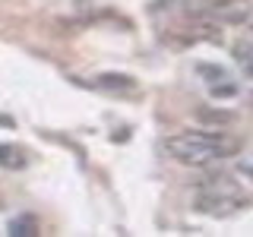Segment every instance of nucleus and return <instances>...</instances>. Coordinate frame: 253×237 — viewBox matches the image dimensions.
I'll list each match as a JSON object with an SVG mask.
<instances>
[{"label": "nucleus", "mask_w": 253, "mask_h": 237, "mask_svg": "<svg viewBox=\"0 0 253 237\" xmlns=\"http://www.w3.org/2000/svg\"><path fill=\"white\" fill-rule=\"evenodd\" d=\"M244 174H253V158H247V161H244Z\"/></svg>", "instance_id": "obj_12"}, {"label": "nucleus", "mask_w": 253, "mask_h": 237, "mask_svg": "<svg viewBox=\"0 0 253 237\" xmlns=\"http://www.w3.org/2000/svg\"><path fill=\"white\" fill-rule=\"evenodd\" d=\"M247 205H250L247 193H231V196L196 193V199H193V209L203 212V215H212V218H231V215H237V212H244Z\"/></svg>", "instance_id": "obj_2"}, {"label": "nucleus", "mask_w": 253, "mask_h": 237, "mask_svg": "<svg viewBox=\"0 0 253 237\" xmlns=\"http://www.w3.org/2000/svg\"><path fill=\"white\" fill-rule=\"evenodd\" d=\"M26 164H29L26 149L13 146V142H0V168H6V171H22Z\"/></svg>", "instance_id": "obj_5"}, {"label": "nucleus", "mask_w": 253, "mask_h": 237, "mask_svg": "<svg viewBox=\"0 0 253 237\" xmlns=\"http://www.w3.org/2000/svg\"><path fill=\"white\" fill-rule=\"evenodd\" d=\"M200 73L206 76V79H212V82H215V79H221L225 73H221V70L215 67V63H206V67H200Z\"/></svg>", "instance_id": "obj_11"}, {"label": "nucleus", "mask_w": 253, "mask_h": 237, "mask_svg": "<svg viewBox=\"0 0 253 237\" xmlns=\"http://www.w3.org/2000/svg\"><path fill=\"white\" fill-rule=\"evenodd\" d=\"M196 193H206V196H231V193H244V187L237 184L231 174H209V177L196 187Z\"/></svg>", "instance_id": "obj_4"}, {"label": "nucleus", "mask_w": 253, "mask_h": 237, "mask_svg": "<svg viewBox=\"0 0 253 237\" xmlns=\"http://www.w3.org/2000/svg\"><path fill=\"white\" fill-rule=\"evenodd\" d=\"M206 10L215 16L218 22L241 26L253 16V0H206Z\"/></svg>", "instance_id": "obj_3"}, {"label": "nucleus", "mask_w": 253, "mask_h": 237, "mask_svg": "<svg viewBox=\"0 0 253 237\" xmlns=\"http://www.w3.org/2000/svg\"><path fill=\"white\" fill-rule=\"evenodd\" d=\"M241 149L237 139L218 136V133H177L165 142V152L171 158H177L180 164H190V168H209V164L221 161V158L234 155Z\"/></svg>", "instance_id": "obj_1"}, {"label": "nucleus", "mask_w": 253, "mask_h": 237, "mask_svg": "<svg viewBox=\"0 0 253 237\" xmlns=\"http://www.w3.org/2000/svg\"><path fill=\"white\" fill-rule=\"evenodd\" d=\"M196 117H200L206 126H225V123H231V114H228V111H209V108H203Z\"/></svg>", "instance_id": "obj_8"}, {"label": "nucleus", "mask_w": 253, "mask_h": 237, "mask_svg": "<svg viewBox=\"0 0 253 237\" xmlns=\"http://www.w3.org/2000/svg\"><path fill=\"white\" fill-rule=\"evenodd\" d=\"M212 95H215V98H234V95H237V85H234V82L215 85V89H212Z\"/></svg>", "instance_id": "obj_10"}, {"label": "nucleus", "mask_w": 253, "mask_h": 237, "mask_svg": "<svg viewBox=\"0 0 253 237\" xmlns=\"http://www.w3.org/2000/svg\"><path fill=\"white\" fill-rule=\"evenodd\" d=\"M10 234H38V225L29 215H22V218H16L10 225Z\"/></svg>", "instance_id": "obj_9"}, {"label": "nucleus", "mask_w": 253, "mask_h": 237, "mask_svg": "<svg viewBox=\"0 0 253 237\" xmlns=\"http://www.w3.org/2000/svg\"><path fill=\"white\" fill-rule=\"evenodd\" d=\"M98 85L105 92H114V95H126V92L136 89V82H133L130 76H114V73H105V76L98 79Z\"/></svg>", "instance_id": "obj_6"}, {"label": "nucleus", "mask_w": 253, "mask_h": 237, "mask_svg": "<svg viewBox=\"0 0 253 237\" xmlns=\"http://www.w3.org/2000/svg\"><path fill=\"white\" fill-rule=\"evenodd\" d=\"M187 35H190V41H212V44H218L221 41V29L218 26H212V22H193V26L187 29Z\"/></svg>", "instance_id": "obj_7"}]
</instances>
